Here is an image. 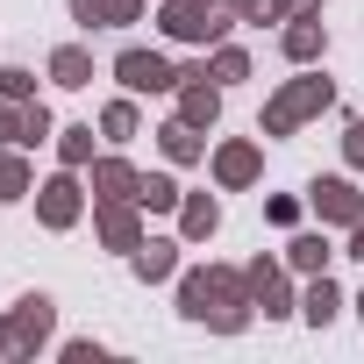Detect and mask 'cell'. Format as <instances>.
Listing matches in <instances>:
<instances>
[{
    "mask_svg": "<svg viewBox=\"0 0 364 364\" xmlns=\"http://www.w3.org/2000/svg\"><path fill=\"white\" fill-rule=\"evenodd\" d=\"M250 279L243 272H222V264H208V272H186L178 279V314L186 321H208V328H222V336H236V328H250Z\"/></svg>",
    "mask_w": 364,
    "mask_h": 364,
    "instance_id": "cell-1",
    "label": "cell"
},
{
    "mask_svg": "<svg viewBox=\"0 0 364 364\" xmlns=\"http://www.w3.org/2000/svg\"><path fill=\"white\" fill-rule=\"evenodd\" d=\"M58 328V300L50 293H22L8 314H0V357H36Z\"/></svg>",
    "mask_w": 364,
    "mask_h": 364,
    "instance_id": "cell-2",
    "label": "cell"
},
{
    "mask_svg": "<svg viewBox=\"0 0 364 364\" xmlns=\"http://www.w3.org/2000/svg\"><path fill=\"white\" fill-rule=\"evenodd\" d=\"M229 8L222 0H164V15H157V29L171 36V43H222L229 36Z\"/></svg>",
    "mask_w": 364,
    "mask_h": 364,
    "instance_id": "cell-3",
    "label": "cell"
},
{
    "mask_svg": "<svg viewBox=\"0 0 364 364\" xmlns=\"http://www.w3.org/2000/svg\"><path fill=\"white\" fill-rule=\"evenodd\" d=\"M328 100H336V86H328V79H293L286 93H272V100H264V136H293V129H300V122H314Z\"/></svg>",
    "mask_w": 364,
    "mask_h": 364,
    "instance_id": "cell-4",
    "label": "cell"
},
{
    "mask_svg": "<svg viewBox=\"0 0 364 364\" xmlns=\"http://www.w3.org/2000/svg\"><path fill=\"white\" fill-rule=\"evenodd\" d=\"M307 200H314V215H321L328 229H357V222H364V193H357V178H343V171L314 178Z\"/></svg>",
    "mask_w": 364,
    "mask_h": 364,
    "instance_id": "cell-5",
    "label": "cell"
},
{
    "mask_svg": "<svg viewBox=\"0 0 364 364\" xmlns=\"http://www.w3.org/2000/svg\"><path fill=\"white\" fill-rule=\"evenodd\" d=\"M114 79H122L129 93H178V65L157 58V50H122V58H114Z\"/></svg>",
    "mask_w": 364,
    "mask_h": 364,
    "instance_id": "cell-6",
    "label": "cell"
},
{
    "mask_svg": "<svg viewBox=\"0 0 364 364\" xmlns=\"http://www.w3.org/2000/svg\"><path fill=\"white\" fill-rule=\"evenodd\" d=\"M79 208H86V193H79L72 164H65L58 178H43V186H36V222H43V229H72V222H79Z\"/></svg>",
    "mask_w": 364,
    "mask_h": 364,
    "instance_id": "cell-7",
    "label": "cell"
},
{
    "mask_svg": "<svg viewBox=\"0 0 364 364\" xmlns=\"http://www.w3.org/2000/svg\"><path fill=\"white\" fill-rule=\"evenodd\" d=\"M93 229L107 250H136L143 229H136V200H93Z\"/></svg>",
    "mask_w": 364,
    "mask_h": 364,
    "instance_id": "cell-8",
    "label": "cell"
},
{
    "mask_svg": "<svg viewBox=\"0 0 364 364\" xmlns=\"http://www.w3.org/2000/svg\"><path fill=\"white\" fill-rule=\"evenodd\" d=\"M72 22L79 29H136L143 0H72Z\"/></svg>",
    "mask_w": 364,
    "mask_h": 364,
    "instance_id": "cell-9",
    "label": "cell"
},
{
    "mask_svg": "<svg viewBox=\"0 0 364 364\" xmlns=\"http://www.w3.org/2000/svg\"><path fill=\"white\" fill-rule=\"evenodd\" d=\"M279 50H286L293 65H314V58L328 50V29H321V15H314V8H307V15H293V22H286V36H279Z\"/></svg>",
    "mask_w": 364,
    "mask_h": 364,
    "instance_id": "cell-10",
    "label": "cell"
},
{
    "mask_svg": "<svg viewBox=\"0 0 364 364\" xmlns=\"http://www.w3.org/2000/svg\"><path fill=\"white\" fill-rule=\"evenodd\" d=\"M129 272H136L143 286H157V279H171V272H178V243H171V236H143V243L129 250Z\"/></svg>",
    "mask_w": 364,
    "mask_h": 364,
    "instance_id": "cell-11",
    "label": "cell"
},
{
    "mask_svg": "<svg viewBox=\"0 0 364 364\" xmlns=\"http://www.w3.org/2000/svg\"><path fill=\"white\" fill-rule=\"evenodd\" d=\"M243 279H250V300H257L264 314H293V286H286V272H279V264H264V257H257V264H243Z\"/></svg>",
    "mask_w": 364,
    "mask_h": 364,
    "instance_id": "cell-12",
    "label": "cell"
},
{
    "mask_svg": "<svg viewBox=\"0 0 364 364\" xmlns=\"http://www.w3.org/2000/svg\"><path fill=\"white\" fill-rule=\"evenodd\" d=\"M136 186H143V171L129 157H100L93 164V200H136Z\"/></svg>",
    "mask_w": 364,
    "mask_h": 364,
    "instance_id": "cell-13",
    "label": "cell"
},
{
    "mask_svg": "<svg viewBox=\"0 0 364 364\" xmlns=\"http://www.w3.org/2000/svg\"><path fill=\"white\" fill-rule=\"evenodd\" d=\"M257 171H264V157H257V143H222V150H215V178H222L229 193H236V186H250Z\"/></svg>",
    "mask_w": 364,
    "mask_h": 364,
    "instance_id": "cell-14",
    "label": "cell"
},
{
    "mask_svg": "<svg viewBox=\"0 0 364 364\" xmlns=\"http://www.w3.org/2000/svg\"><path fill=\"white\" fill-rule=\"evenodd\" d=\"M215 114H222V93H215L208 79H178V122L215 129Z\"/></svg>",
    "mask_w": 364,
    "mask_h": 364,
    "instance_id": "cell-15",
    "label": "cell"
},
{
    "mask_svg": "<svg viewBox=\"0 0 364 364\" xmlns=\"http://www.w3.org/2000/svg\"><path fill=\"white\" fill-rule=\"evenodd\" d=\"M222 229V208L208 200V193H186V200H178V236H186V243H208Z\"/></svg>",
    "mask_w": 364,
    "mask_h": 364,
    "instance_id": "cell-16",
    "label": "cell"
},
{
    "mask_svg": "<svg viewBox=\"0 0 364 364\" xmlns=\"http://www.w3.org/2000/svg\"><path fill=\"white\" fill-rule=\"evenodd\" d=\"M50 79L72 86V93L93 86V50H86V43H58V50H50Z\"/></svg>",
    "mask_w": 364,
    "mask_h": 364,
    "instance_id": "cell-17",
    "label": "cell"
},
{
    "mask_svg": "<svg viewBox=\"0 0 364 364\" xmlns=\"http://www.w3.org/2000/svg\"><path fill=\"white\" fill-rule=\"evenodd\" d=\"M336 307H343V293H336V279H328V272H314V286L300 293V314H307L314 328H328V321H336Z\"/></svg>",
    "mask_w": 364,
    "mask_h": 364,
    "instance_id": "cell-18",
    "label": "cell"
},
{
    "mask_svg": "<svg viewBox=\"0 0 364 364\" xmlns=\"http://www.w3.org/2000/svg\"><path fill=\"white\" fill-rule=\"evenodd\" d=\"M157 143H164V157H171V164L208 157V143H200V129H193V122H164V129H157Z\"/></svg>",
    "mask_w": 364,
    "mask_h": 364,
    "instance_id": "cell-19",
    "label": "cell"
},
{
    "mask_svg": "<svg viewBox=\"0 0 364 364\" xmlns=\"http://www.w3.org/2000/svg\"><path fill=\"white\" fill-rule=\"evenodd\" d=\"M36 193V171L22 150H0V200H29Z\"/></svg>",
    "mask_w": 364,
    "mask_h": 364,
    "instance_id": "cell-20",
    "label": "cell"
},
{
    "mask_svg": "<svg viewBox=\"0 0 364 364\" xmlns=\"http://www.w3.org/2000/svg\"><path fill=\"white\" fill-rule=\"evenodd\" d=\"M136 129H143L136 100H107V107H100V136H107V143H136Z\"/></svg>",
    "mask_w": 364,
    "mask_h": 364,
    "instance_id": "cell-21",
    "label": "cell"
},
{
    "mask_svg": "<svg viewBox=\"0 0 364 364\" xmlns=\"http://www.w3.org/2000/svg\"><path fill=\"white\" fill-rule=\"evenodd\" d=\"M286 264H293V272H328V236L300 229V236L286 243Z\"/></svg>",
    "mask_w": 364,
    "mask_h": 364,
    "instance_id": "cell-22",
    "label": "cell"
},
{
    "mask_svg": "<svg viewBox=\"0 0 364 364\" xmlns=\"http://www.w3.org/2000/svg\"><path fill=\"white\" fill-rule=\"evenodd\" d=\"M178 200H186V193H178V178H164V171H150L136 186V208H150V215H171Z\"/></svg>",
    "mask_w": 364,
    "mask_h": 364,
    "instance_id": "cell-23",
    "label": "cell"
},
{
    "mask_svg": "<svg viewBox=\"0 0 364 364\" xmlns=\"http://www.w3.org/2000/svg\"><path fill=\"white\" fill-rule=\"evenodd\" d=\"M58 164H93V122H79V129H58Z\"/></svg>",
    "mask_w": 364,
    "mask_h": 364,
    "instance_id": "cell-24",
    "label": "cell"
},
{
    "mask_svg": "<svg viewBox=\"0 0 364 364\" xmlns=\"http://www.w3.org/2000/svg\"><path fill=\"white\" fill-rule=\"evenodd\" d=\"M50 136H58L50 107H43V100H29V107H22V136H15V143H22V150H36V143H50Z\"/></svg>",
    "mask_w": 364,
    "mask_h": 364,
    "instance_id": "cell-25",
    "label": "cell"
},
{
    "mask_svg": "<svg viewBox=\"0 0 364 364\" xmlns=\"http://www.w3.org/2000/svg\"><path fill=\"white\" fill-rule=\"evenodd\" d=\"M208 79H222V86H229V79H250V50L222 43V50H215V65H208Z\"/></svg>",
    "mask_w": 364,
    "mask_h": 364,
    "instance_id": "cell-26",
    "label": "cell"
},
{
    "mask_svg": "<svg viewBox=\"0 0 364 364\" xmlns=\"http://www.w3.org/2000/svg\"><path fill=\"white\" fill-rule=\"evenodd\" d=\"M0 100H15V107H29V100H36V79H29L22 65H0Z\"/></svg>",
    "mask_w": 364,
    "mask_h": 364,
    "instance_id": "cell-27",
    "label": "cell"
},
{
    "mask_svg": "<svg viewBox=\"0 0 364 364\" xmlns=\"http://www.w3.org/2000/svg\"><path fill=\"white\" fill-rule=\"evenodd\" d=\"M264 222H279V229H300V200H293V193H272V200H264Z\"/></svg>",
    "mask_w": 364,
    "mask_h": 364,
    "instance_id": "cell-28",
    "label": "cell"
},
{
    "mask_svg": "<svg viewBox=\"0 0 364 364\" xmlns=\"http://www.w3.org/2000/svg\"><path fill=\"white\" fill-rule=\"evenodd\" d=\"M343 164H350V171H364V114H357V122H350V136H343Z\"/></svg>",
    "mask_w": 364,
    "mask_h": 364,
    "instance_id": "cell-29",
    "label": "cell"
},
{
    "mask_svg": "<svg viewBox=\"0 0 364 364\" xmlns=\"http://www.w3.org/2000/svg\"><path fill=\"white\" fill-rule=\"evenodd\" d=\"M314 0H264V22H293V15H307Z\"/></svg>",
    "mask_w": 364,
    "mask_h": 364,
    "instance_id": "cell-30",
    "label": "cell"
},
{
    "mask_svg": "<svg viewBox=\"0 0 364 364\" xmlns=\"http://www.w3.org/2000/svg\"><path fill=\"white\" fill-rule=\"evenodd\" d=\"M15 136H22V107H15V100H0V143H15Z\"/></svg>",
    "mask_w": 364,
    "mask_h": 364,
    "instance_id": "cell-31",
    "label": "cell"
},
{
    "mask_svg": "<svg viewBox=\"0 0 364 364\" xmlns=\"http://www.w3.org/2000/svg\"><path fill=\"white\" fill-rule=\"evenodd\" d=\"M65 357H72V364H93V357H100V343H93V336H72V343H65Z\"/></svg>",
    "mask_w": 364,
    "mask_h": 364,
    "instance_id": "cell-32",
    "label": "cell"
},
{
    "mask_svg": "<svg viewBox=\"0 0 364 364\" xmlns=\"http://www.w3.org/2000/svg\"><path fill=\"white\" fill-rule=\"evenodd\" d=\"M222 8H229L236 22H250V15H264V0H222Z\"/></svg>",
    "mask_w": 364,
    "mask_h": 364,
    "instance_id": "cell-33",
    "label": "cell"
},
{
    "mask_svg": "<svg viewBox=\"0 0 364 364\" xmlns=\"http://www.w3.org/2000/svg\"><path fill=\"white\" fill-rule=\"evenodd\" d=\"M350 257H364V222H357V229H350Z\"/></svg>",
    "mask_w": 364,
    "mask_h": 364,
    "instance_id": "cell-34",
    "label": "cell"
},
{
    "mask_svg": "<svg viewBox=\"0 0 364 364\" xmlns=\"http://www.w3.org/2000/svg\"><path fill=\"white\" fill-rule=\"evenodd\" d=\"M357 314H364V300H357Z\"/></svg>",
    "mask_w": 364,
    "mask_h": 364,
    "instance_id": "cell-35",
    "label": "cell"
}]
</instances>
